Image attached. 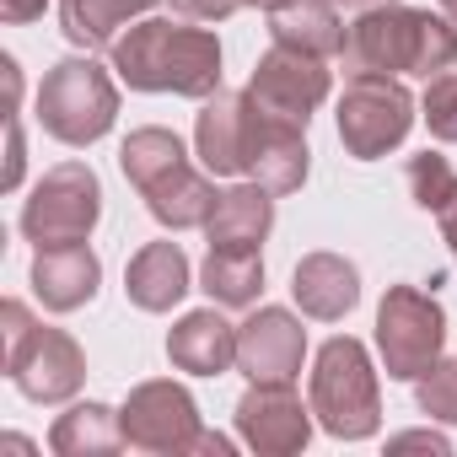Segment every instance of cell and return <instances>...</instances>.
Wrapping results in <instances>:
<instances>
[{
	"label": "cell",
	"mask_w": 457,
	"mask_h": 457,
	"mask_svg": "<svg viewBox=\"0 0 457 457\" xmlns=\"http://www.w3.org/2000/svg\"><path fill=\"white\" fill-rule=\"evenodd\" d=\"M124 291H129L135 307L167 312L188 291V259H183V248L178 243H145L129 259V270H124Z\"/></svg>",
	"instance_id": "ac0fdd59"
},
{
	"label": "cell",
	"mask_w": 457,
	"mask_h": 457,
	"mask_svg": "<svg viewBox=\"0 0 457 457\" xmlns=\"http://www.w3.org/2000/svg\"><path fill=\"white\" fill-rule=\"evenodd\" d=\"M414 124V103L393 76H350L345 97H339V140L350 145V156L371 162L382 151H393Z\"/></svg>",
	"instance_id": "9c48e42d"
},
{
	"label": "cell",
	"mask_w": 457,
	"mask_h": 457,
	"mask_svg": "<svg viewBox=\"0 0 457 457\" xmlns=\"http://www.w3.org/2000/svg\"><path fill=\"white\" fill-rule=\"evenodd\" d=\"M237 430L259 452H302L312 436L307 409L291 393V382H253L248 398L237 403Z\"/></svg>",
	"instance_id": "4fadbf2b"
},
{
	"label": "cell",
	"mask_w": 457,
	"mask_h": 457,
	"mask_svg": "<svg viewBox=\"0 0 457 457\" xmlns=\"http://www.w3.org/2000/svg\"><path fill=\"white\" fill-rule=\"evenodd\" d=\"M291 291H296V302H302L307 318L334 323V318H345V312L355 307V296H361V275H355V264L339 259V253H312V259L296 264Z\"/></svg>",
	"instance_id": "2e32d148"
},
{
	"label": "cell",
	"mask_w": 457,
	"mask_h": 457,
	"mask_svg": "<svg viewBox=\"0 0 457 457\" xmlns=\"http://www.w3.org/2000/svg\"><path fill=\"white\" fill-rule=\"evenodd\" d=\"M113 113H119V92L108 71L92 60H65L38 87V124L65 145H92L97 135H108Z\"/></svg>",
	"instance_id": "277c9868"
},
{
	"label": "cell",
	"mask_w": 457,
	"mask_h": 457,
	"mask_svg": "<svg viewBox=\"0 0 457 457\" xmlns=\"http://www.w3.org/2000/svg\"><path fill=\"white\" fill-rule=\"evenodd\" d=\"M270 33H275V44L318 54V60L323 54H345V44H350V28L334 17L328 0H291V6L270 12Z\"/></svg>",
	"instance_id": "ffe728a7"
},
{
	"label": "cell",
	"mask_w": 457,
	"mask_h": 457,
	"mask_svg": "<svg viewBox=\"0 0 457 457\" xmlns=\"http://www.w3.org/2000/svg\"><path fill=\"white\" fill-rule=\"evenodd\" d=\"M151 6L156 0H60V22L76 49H103L129 28V17H140Z\"/></svg>",
	"instance_id": "7402d4cb"
},
{
	"label": "cell",
	"mask_w": 457,
	"mask_h": 457,
	"mask_svg": "<svg viewBox=\"0 0 457 457\" xmlns=\"http://www.w3.org/2000/svg\"><path fill=\"white\" fill-rule=\"evenodd\" d=\"M264 113H270V108H264ZM248 172H253L270 194L302 188V178H307V140H302V124L270 113V119H264V135H259V145H253Z\"/></svg>",
	"instance_id": "44dd1931"
},
{
	"label": "cell",
	"mask_w": 457,
	"mask_h": 457,
	"mask_svg": "<svg viewBox=\"0 0 457 457\" xmlns=\"http://www.w3.org/2000/svg\"><path fill=\"white\" fill-rule=\"evenodd\" d=\"M0 12H6V22H28L44 12V0H0Z\"/></svg>",
	"instance_id": "f1b7e54d"
},
{
	"label": "cell",
	"mask_w": 457,
	"mask_h": 457,
	"mask_svg": "<svg viewBox=\"0 0 457 457\" xmlns=\"http://www.w3.org/2000/svg\"><path fill=\"white\" fill-rule=\"evenodd\" d=\"M409 194H414V204L420 210H446L452 199H457V172H452V162L446 156H436V151H425V156H409Z\"/></svg>",
	"instance_id": "d4e9b609"
},
{
	"label": "cell",
	"mask_w": 457,
	"mask_h": 457,
	"mask_svg": "<svg viewBox=\"0 0 457 457\" xmlns=\"http://www.w3.org/2000/svg\"><path fill=\"white\" fill-rule=\"evenodd\" d=\"M119 430L140 452H183V446H215V452H226L220 436H199L194 398L178 382H145V387H135L129 403H124V414H119Z\"/></svg>",
	"instance_id": "30bf717a"
},
{
	"label": "cell",
	"mask_w": 457,
	"mask_h": 457,
	"mask_svg": "<svg viewBox=\"0 0 457 457\" xmlns=\"http://www.w3.org/2000/svg\"><path fill=\"white\" fill-rule=\"evenodd\" d=\"M441 232H446V243H452V253H457V199L441 210Z\"/></svg>",
	"instance_id": "f546056e"
},
{
	"label": "cell",
	"mask_w": 457,
	"mask_h": 457,
	"mask_svg": "<svg viewBox=\"0 0 457 457\" xmlns=\"http://www.w3.org/2000/svg\"><path fill=\"white\" fill-rule=\"evenodd\" d=\"M312 414L345 441H361L377 430V377H371V361L355 339H328L318 350Z\"/></svg>",
	"instance_id": "8992f818"
},
{
	"label": "cell",
	"mask_w": 457,
	"mask_h": 457,
	"mask_svg": "<svg viewBox=\"0 0 457 457\" xmlns=\"http://www.w3.org/2000/svg\"><path fill=\"white\" fill-rule=\"evenodd\" d=\"M339 60L350 76H446L457 65V28L387 0L350 22V44Z\"/></svg>",
	"instance_id": "6da1fadb"
},
{
	"label": "cell",
	"mask_w": 457,
	"mask_h": 457,
	"mask_svg": "<svg viewBox=\"0 0 457 457\" xmlns=\"http://www.w3.org/2000/svg\"><path fill=\"white\" fill-rule=\"evenodd\" d=\"M302 350H307L302 323L291 312H280V307H264L259 318H248L237 328V361H243V371L253 382H296Z\"/></svg>",
	"instance_id": "5bb4252c"
},
{
	"label": "cell",
	"mask_w": 457,
	"mask_h": 457,
	"mask_svg": "<svg viewBox=\"0 0 457 457\" xmlns=\"http://www.w3.org/2000/svg\"><path fill=\"white\" fill-rule=\"evenodd\" d=\"M97 259L87 243H60V248H38L33 259V291L49 312H71L81 302L97 296Z\"/></svg>",
	"instance_id": "9a60e30c"
},
{
	"label": "cell",
	"mask_w": 457,
	"mask_h": 457,
	"mask_svg": "<svg viewBox=\"0 0 457 457\" xmlns=\"http://www.w3.org/2000/svg\"><path fill=\"white\" fill-rule=\"evenodd\" d=\"M328 6H366V0H328Z\"/></svg>",
	"instance_id": "d6a6232c"
},
{
	"label": "cell",
	"mask_w": 457,
	"mask_h": 457,
	"mask_svg": "<svg viewBox=\"0 0 457 457\" xmlns=\"http://www.w3.org/2000/svg\"><path fill=\"white\" fill-rule=\"evenodd\" d=\"M425 124L436 140H457V76H430L425 87Z\"/></svg>",
	"instance_id": "484cf974"
},
{
	"label": "cell",
	"mask_w": 457,
	"mask_h": 457,
	"mask_svg": "<svg viewBox=\"0 0 457 457\" xmlns=\"http://www.w3.org/2000/svg\"><path fill=\"white\" fill-rule=\"evenodd\" d=\"M119 167L124 178L140 188V199L151 204V215L162 226H172V232H183V226H204L210 210H215V188L188 167L183 156V140L172 129H135L119 151Z\"/></svg>",
	"instance_id": "3957f363"
},
{
	"label": "cell",
	"mask_w": 457,
	"mask_h": 457,
	"mask_svg": "<svg viewBox=\"0 0 457 457\" xmlns=\"http://www.w3.org/2000/svg\"><path fill=\"white\" fill-rule=\"evenodd\" d=\"M248 92H253V97H259V108H270L275 119L307 124V113L328 97V71L318 65V54H302V49L275 44V49L259 60V71H253Z\"/></svg>",
	"instance_id": "8fae6325"
},
{
	"label": "cell",
	"mask_w": 457,
	"mask_h": 457,
	"mask_svg": "<svg viewBox=\"0 0 457 457\" xmlns=\"http://www.w3.org/2000/svg\"><path fill=\"white\" fill-rule=\"evenodd\" d=\"M204 291L220 307H248L264 291V259H259V248H210V259H204Z\"/></svg>",
	"instance_id": "603a6c76"
},
{
	"label": "cell",
	"mask_w": 457,
	"mask_h": 457,
	"mask_svg": "<svg viewBox=\"0 0 457 457\" xmlns=\"http://www.w3.org/2000/svg\"><path fill=\"white\" fill-rule=\"evenodd\" d=\"M243 6H264V12H280V6H291V0H243Z\"/></svg>",
	"instance_id": "4dcf8cb0"
},
{
	"label": "cell",
	"mask_w": 457,
	"mask_h": 457,
	"mask_svg": "<svg viewBox=\"0 0 457 457\" xmlns=\"http://www.w3.org/2000/svg\"><path fill=\"white\" fill-rule=\"evenodd\" d=\"M119 441H124V430H119L113 409H103V403H81L54 425V452H113Z\"/></svg>",
	"instance_id": "cb8c5ba5"
},
{
	"label": "cell",
	"mask_w": 457,
	"mask_h": 457,
	"mask_svg": "<svg viewBox=\"0 0 457 457\" xmlns=\"http://www.w3.org/2000/svg\"><path fill=\"white\" fill-rule=\"evenodd\" d=\"M97 215H103V188H97L92 167H87V162H65V167H54V172L33 188L28 210H22V232H28L38 248L87 243L92 226H97Z\"/></svg>",
	"instance_id": "ba28073f"
},
{
	"label": "cell",
	"mask_w": 457,
	"mask_h": 457,
	"mask_svg": "<svg viewBox=\"0 0 457 457\" xmlns=\"http://www.w3.org/2000/svg\"><path fill=\"white\" fill-rule=\"evenodd\" d=\"M275 220V204H270V188L264 183H243L232 194H220L210 220H204V237L210 248H259L264 232Z\"/></svg>",
	"instance_id": "d6986e66"
},
{
	"label": "cell",
	"mask_w": 457,
	"mask_h": 457,
	"mask_svg": "<svg viewBox=\"0 0 457 457\" xmlns=\"http://www.w3.org/2000/svg\"><path fill=\"white\" fill-rule=\"evenodd\" d=\"M6 371L12 382L38 398V403H60L81 387V350L71 334L60 328H33L22 302H6Z\"/></svg>",
	"instance_id": "5b68a950"
},
{
	"label": "cell",
	"mask_w": 457,
	"mask_h": 457,
	"mask_svg": "<svg viewBox=\"0 0 457 457\" xmlns=\"http://www.w3.org/2000/svg\"><path fill=\"white\" fill-rule=\"evenodd\" d=\"M420 409L436 414V420H457V361H436L420 382Z\"/></svg>",
	"instance_id": "4316f807"
},
{
	"label": "cell",
	"mask_w": 457,
	"mask_h": 457,
	"mask_svg": "<svg viewBox=\"0 0 457 457\" xmlns=\"http://www.w3.org/2000/svg\"><path fill=\"white\" fill-rule=\"evenodd\" d=\"M243 6V0H172V12L188 17V22H220V17H232Z\"/></svg>",
	"instance_id": "83f0119b"
},
{
	"label": "cell",
	"mask_w": 457,
	"mask_h": 457,
	"mask_svg": "<svg viewBox=\"0 0 457 457\" xmlns=\"http://www.w3.org/2000/svg\"><path fill=\"white\" fill-rule=\"evenodd\" d=\"M441 6H446V17H452V22H457V0H441Z\"/></svg>",
	"instance_id": "1f68e13d"
},
{
	"label": "cell",
	"mask_w": 457,
	"mask_h": 457,
	"mask_svg": "<svg viewBox=\"0 0 457 457\" xmlns=\"http://www.w3.org/2000/svg\"><path fill=\"white\" fill-rule=\"evenodd\" d=\"M167 355H172V366H183L194 377H215V371H226L237 361V328L226 323L220 312H188L172 328Z\"/></svg>",
	"instance_id": "e0dca14e"
},
{
	"label": "cell",
	"mask_w": 457,
	"mask_h": 457,
	"mask_svg": "<svg viewBox=\"0 0 457 457\" xmlns=\"http://www.w3.org/2000/svg\"><path fill=\"white\" fill-rule=\"evenodd\" d=\"M113 71L135 92H178L210 97L220 87V44L204 28L178 22H140L113 38Z\"/></svg>",
	"instance_id": "7a4b0ae2"
},
{
	"label": "cell",
	"mask_w": 457,
	"mask_h": 457,
	"mask_svg": "<svg viewBox=\"0 0 457 457\" xmlns=\"http://www.w3.org/2000/svg\"><path fill=\"white\" fill-rule=\"evenodd\" d=\"M441 339H446V318H441L436 296L420 286H393L377 312V345H382L387 377H398V382L425 377L441 361Z\"/></svg>",
	"instance_id": "52a82bcc"
},
{
	"label": "cell",
	"mask_w": 457,
	"mask_h": 457,
	"mask_svg": "<svg viewBox=\"0 0 457 457\" xmlns=\"http://www.w3.org/2000/svg\"><path fill=\"white\" fill-rule=\"evenodd\" d=\"M264 108L253 92H232V97H215L204 113H199V162L210 172H248L253 162V145L264 135Z\"/></svg>",
	"instance_id": "7c38bea8"
}]
</instances>
